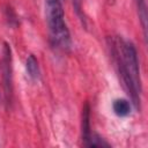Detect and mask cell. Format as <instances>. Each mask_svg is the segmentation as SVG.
<instances>
[{"label": "cell", "mask_w": 148, "mask_h": 148, "mask_svg": "<svg viewBox=\"0 0 148 148\" xmlns=\"http://www.w3.org/2000/svg\"><path fill=\"white\" fill-rule=\"evenodd\" d=\"M45 17L52 45L67 51L71 46V35L65 22L61 0H45Z\"/></svg>", "instance_id": "1"}, {"label": "cell", "mask_w": 148, "mask_h": 148, "mask_svg": "<svg viewBox=\"0 0 148 148\" xmlns=\"http://www.w3.org/2000/svg\"><path fill=\"white\" fill-rule=\"evenodd\" d=\"M73 6H74V9H75L77 16L82 21V23L86 25V17H84V14L82 10V0H73Z\"/></svg>", "instance_id": "7"}, {"label": "cell", "mask_w": 148, "mask_h": 148, "mask_svg": "<svg viewBox=\"0 0 148 148\" xmlns=\"http://www.w3.org/2000/svg\"><path fill=\"white\" fill-rule=\"evenodd\" d=\"M112 109L118 117H126L131 113V103L125 98H117L113 101Z\"/></svg>", "instance_id": "4"}, {"label": "cell", "mask_w": 148, "mask_h": 148, "mask_svg": "<svg viewBox=\"0 0 148 148\" xmlns=\"http://www.w3.org/2000/svg\"><path fill=\"white\" fill-rule=\"evenodd\" d=\"M136 9H138V15L139 20L141 22V27L143 29V35L147 37V6H146V0H135Z\"/></svg>", "instance_id": "6"}, {"label": "cell", "mask_w": 148, "mask_h": 148, "mask_svg": "<svg viewBox=\"0 0 148 148\" xmlns=\"http://www.w3.org/2000/svg\"><path fill=\"white\" fill-rule=\"evenodd\" d=\"M82 142L87 147L89 140L91 138V130H90V106L88 103L83 105L82 109Z\"/></svg>", "instance_id": "3"}, {"label": "cell", "mask_w": 148, "mask_h": 148, "mask_svg": "<svg viewBox=\"0 0 148 148\" xmlns=\"http://www.w3.org/2000/svg\"><path fill=\"white\" fill-rule=\"evenodd\" d=\"M61 1H62V0H61Z\"/></svg>", "instance_id": "8"}, {"label": "cell", "mask_w": 148, "mask_h": 148, "mask_svg": "<svg viewBox=\"0 0 148 148\" xmlns=\"http://www.w3.org/2000/svg\"><path fill=\"white\" fill-rule=\"evenodd\" d=\"M25 69L28 75L32 79V80H37L39 77V66H38V61L35 58L34 54H30L27 58L25 61Z\"/></svg>", "instance_id": "5"}, {"label": "cell", "mask_w": 148, "mask_h": 148, "mask_svg": "<svg viewBox=\"0 0 148 148\" xmlns=\"http://www.w3.org/2000/svg\"><path fill=\"white\" fill-rule=\"evenodd\" d=\"M1 77L3 84V94L6 97V102L9 103L12 101L13 95V76H12V51L7 43L3 44L2 59H1Z\"/></svg>", "instance_id": "2"}]
</instances>
